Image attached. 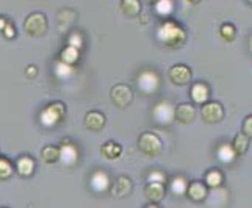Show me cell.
Here are the masks:
<instances>
[{"label":"cell","mask_w":252,"mask_h":208,"mask_svg":"<svg viewBox=\"0 0 252 208\" xmlns=\"http://www.w3.org/2000/svg\"><path fill=\"white\" fill-rule=\"evenodd\" d=\"M157 39L168 49H179L185 44L187 31L179 22L174 19H166L160 24L157 30Z\"/></svg>","instance_id":"6da1fadb"},{"label":"cell","mask_w":252,"mask_h":208,"mask_svg":"<svg viewBox=\"0 0 252 208\" xmlns=\"http://www.w3.org/2000/svg\"><path fill=\"white\" fill-rule=\"evenodd\" d=\"M138 150L146 155V157H158L163 150V143L160 136L154 132H143L140 138H138Z\"/></svg>","instance_id":"7a4b0ae2"},{"label":"cell","mask_w":252,"mask_h":208,"mask_svg":"<svg viewBox=\"0 0 252 208\" xmlns=\"http://www.w3.org/2000/svg\"><path fill=\"white\" fill-rule=\"evenodd\" d=\"M66 116V105L63 102H52L47 107L42 108L39 120L44 127H55L58 125Z\"/></svg>","instance_id":"3957f363"},{"label":"cell","mask_w":252,"mask_h":208,"mask_svg":"<svg viewBox=\"0 0 252 208\" xmlns=\"http://www.w3.org/2000/svg\"><path fill=\"white\" fill-rule=\"evenodd\" d=\"M49 29V22L46 14L42 13H32L27 16V19L24 22L25 33L32 38H42Z\"/></svg>","instance_id":"277c9868"},{"label":"cell","mask_w":252,"mask_h":208,"mask_svg":"<svg viewBox=\"0 0 252 208\" xmlns=\"http://www.w3.org/2000/svg\"><path fill=\"white\" fill-rule=\"evenodd\" d=\"M110 99L115 105L121 110L130 107V103L133 102V91L128 85L118 83L110 91Z\"/></svg>","instance_id":"5b68a950"},{"label":"cell","mask_w":252,"mask_h":208,"mask_svg":"<svg viewBox=\"0 0 252 208\" xmlns=\"http://www.w3.org/2000/svg\"><path fill=\"white\" fill-rule=\"evenodd\" d=\"M201 118L208 125L218 124L224 119V107L220 102L208 100L204 103V105H201Z\"/></svg>","instance_id":"8992f818"},{"label":"cell","mask_w":252,"mask_h":208,"mask_svg":"<svg viewBox=\"0 0 252 208\" xmlns=\"http://www.w3.org/2000/svg\"><path fill=\"white\" fill-rule=\"evenodd\" d=\"M168 79L176 86H187L193 82V71L187 64H174L168 71Z\"/></svg>","instance_id":"52a82bcc"},{"label":"cell","mask_w":252,"mask_h":208,"mask_svg":"<svg viewBox=\"0 0 252 208\" xmlns=\"http://www.w3.org/2000/svg\"><path fill=\"white\" fill-rule=\"evenodd\" d=\"M196 115H197V111L194 105H191V103H179V105L174 108V120H177V122L184 125L193 122L196 119Z\"/></svg>","instance_id":"ba28073f"},{"label":"cell","mask_w":252,"mask_h":208,"mask_svg":"<svg viewBox=\"0 0 252 208\" xmlns=\"http://www.w3.org/2000/svg\"><path fill=\"white\" fill-rule=\"evenodd\" d=\"M105 122H107L105 115L97 110L88 111L83 119V124H85L86 130H90V132H100V130L105 127Z\"/></svg>","instance_id":"9c48e42d"},{"label":"cell","mask_w":252,"mask_h":208,"mask_svg":"<svg viewBox=\"0 0 252 208\" xmlns=\"http://www.w3.org/2000/svg\"><path fill=\"white\" fill-rule=\"evenodd\" d=\"M158 85H160V80L155 72L143 71L138 75V86H140V89L144 91V94H152L154 91H157Z\"/></svg>","instance_id":"30bf717a"},{"label":"cell","mask_w":252,"mask_h":208,"mask_svg":"<svg viewBox=\"0 0 252 208\" xmlns=\"http://www.w3.org/2000/svg\"><path fill=\"white\" fill-rule=\"evenodd\" d=\"M187 196L193 202H202V201H205L207 196H208V189H207L205 181H201V180L189 181L188 188H187Z\"/></svg>","instance_id":"8fae6325"},{"label":"cell","mask_w":252,"mask_h":208,"mask_svg":"<svg viewBox=\"0 0 252 208\" xmlns=\"http://www.w3.org/2000/svg\"><path fill=\"white\" fill-rule=\"evenodd\" d=\"M154 118L158 124L168 125L171 120L174 119V108L171 107L169 102H160L157 103V107L154 108Z\"/></svg>","instance_id":"7c38bea8"},{"label":"cell","mask_w":252,"mask_h":208,"mask_svg":"<svg viewBox=\"0 0 252 208\" xmlns=\"http://www.w3.org/2000/svg\"><path fill=\"white\" fill-rule=\"evenodd\" d=\"M132 189H133L132 180H130L127 176H119L115 180V185H113V188H111V194L116 199H123V197H126L132 193Z\"/></svg>","instance_id":"4fadbf2b"},{"label":"cell","mask_w":252,"mask_h":208,"mask_svg":"<svg viewBox=\"0 0 252 208\" xmlns=\"http://www.w3.org/2000/svg\"><path fill=\"white\" fill-rule=\"evenodd\" d=\"M164 193H166V189H164V183H161V181H149L144 188V194L151 204L161 202Z\"/></svg>","instance_id":"5bb4252c"},{"label":"cell","mask_w":252,"mask_h":208,"mask_svg":"<svg viewBox=\"0 0 252 208\" xmlns=\"http://www.w3.org/2000/svg\"><path fill=\"white\" fill-rule=\"evenodd\" d=\"M189 94H191V99H193L194 103H197V105H204V103L208 102V99H210V88H208L207 83H204V82H196V83H193V86H191Z\"/></svg>","instance_id":"9a60e30c"},{"label":"cell","mask_w":252,"mask_h":208,"mask_svg":"<svg viewBox=\"0 0 252 208\" xmlns=\"http://www.w3.org/2000/svg\"><path fill=\"white\" fill-rule=\"evenodd\" d=\"M16 172L21 177H32L34 172V160L30 157V155H22L16 160Z\"/></svg>","instance_id":"2e32d148"},{"label":"cell","mask_w":252,"mask_h":208,"mask_svg":"<svg viewBox=\"0 0 252 208\" xmlns=\"http://www.w3.org/2000/svg\"><path fill=\"white\" fill-rule=\"evenodd\" d=\"M62 157H60V160L63 161V164H67V166H71V164H74L77 160H79V149L71 143V141H62Z\"/></svg>","instance_id":"e0dca14e"},{"label":"cell","mask_w":252,"mask_h":208,"mask_svg":"<svg viewBox=\"0 0 252 208\" xmlns=\"http://www.w3.org/2000/svg\"><path fill=\"white\" fill-rule=\"evenodd\" d=\"M119 10L128 19H133L141 13V2L140 0H121Z\"/></svg>","instance_id":"ac0fdd59"},{"label":"cell","mask_w":252,"mask_h":208,"mask_svg":"<svg viewBox=\"0 0 252 208\" xmlns=\"http://www.w3.org/2000/svg\"><path fill=\"white\" fill-rule=\"evenodd\" d=\"M249 144H251V138L245 132H240L233 136L232 147H233V150H235L237 157H243V155L249 150Z\"/></svg>","instance_id":"d6986e66"},{"label":"cell","mask_w":252,"mask_h":208,"mask_svg":"<svg viewBox=\"0 0 252 208\" xmlns=\"http://www.w3.org/2000/svg\"><path fill=\"white\" fill-rule=\"evenodd\" d=\"M100 153L105 160H118L123 153V146L115 141H107L100 147Z\"/></svg>","instance_id":"ffe728a7"},{"label":"cell","mask_w":252,"mask_h":208,"mask_svg":"<svg viewBox=\"0 0 252 208\" xmlns=\"http://www.w3.org/2000/svg\"><path fill=\"white\" fill-rule=\"evenodd\" d=\"M62 157V149H60L58 146H54V144H49V146H44L41 149V160L44 161L46 164H54L60 160Z\"/></svg>","instance_id":"44dd1931"},{"label":"cell","mask_w":252,"mask_h":208,"mask_svg":"<svg viewBox=\"0 0 252 208\" xmlns=\"http://www.w3.org/2000/svg\"><path fill=\"white\" fill-rule=\"evenodd\" d=\"M60 59H62L63 63L69 64V66H74L80 59V49L75 47V46L67 44L62 50V54H60Z\"/></svg>","instance_id":"7402d4cb"},{"label":"cell","mask_w":252,"mask_h":208,"mask_svg":"<svg viewBox=\"0 0 252 208\" xmlns=\"http://www.w3.org/2000/svg\"><path fill=\"white\" fill-rule=\"evenodd\" d=\"M204 181H205V185L207 186H210L213 189L216 188H220L222 185V181H224V176H222V172L220 169H208L205 172V176H204Z\"/></svg>","instance_id":"603a6c76"},{"label":"cell","mask_w":252,"mask_h":208,"mask_svg":"<svg viewBox=\"0 0 252 208\" xmlns=\"http://www.w3.org/2000/svg\"><path fill=\"white\" fill-rule=\"evenodd\" d=\"M189 181L184 177V176H176L172 177L169 181V191L176 196H182V194H187V188H188Z\"/></svg>","instance_id":"cb8c5ba5"},{"label":"cell","mask_w":252,"mask_h":208,"mask_svg":"<svg viewBox=\"0 0 252 208\" xmlns=\"http://www.w3.org/2000/svg\"><path fill=\"white\" fill-rule=\"evenodd\" d=\"M220 36L225 42H232L237 38V27L230 22H224L220 27Z\"/></svg>","instance_id":"d4e9b609"},{"label":"cell","mask_w":252,"mask_h":208,"mask_svg":"<svg viewBox=\"0 0 252 208\" xmlns=\"http://www.w3.org/2000/svg\"><path fill=\"white\" fill-rule=\"evenodd\" d=\"M14 169L16 168L13 166V163H11L10 158H8V157H0V180L10 178L13 176Z\"/></svg>","instance_id":"484cf974"},{"label":"cell","mask_w":252,"mask_h":208,"mask_svg":"<svg viewBox=\"0 0 252 208\" xmlns=\"http://www.w3.org/2000/svg\"><path fill=\"white\" fill-rule=\"evenodd\" d=\"M235 157H237V153H235V150H233L232 144H230V146L222 144V146L218 147V158H220L222 163H230Z\"/></svg>","instance_id":"4316f807"},{"label":"cell","mask_w":252,"mask_h":208,"mask_svg":"<svg viewBox=\"0 0 252 208\" xmlns=\"http://www.w3.org/2000/svg\"><path fill=\"white\" fill-rule=\"evenodd\" d=\"M241 132H245L251 140H252V115L246 116L245 120H243V125H241Z\"/></svg>","instance_id":"83f0119b"},{"label":"cell","mask_w":252,"mask_h":208,"mask_svg":"<svg viewBox=\"0 0 252 208\" xmlns=\"http://www.w3.org/2000/svg\"><path fill=\"white\" fill-rule=\"evenodd\" d=\"M147 180L149 181H161V183H164V181H166V176L160 171H152L149 174V177H147Z\"/></svg>","instance_id":"f1b7e54d"},{"label":"cell","mask_w":252,"mask_h":208,"mask_svg":"<svg viewBox=\"0 0 252 208\" xmlns=\"http://www.w3.org/2000/svg\"><path fill=\"white\" fill-rule=\"evenodd\" d=\"M2 33H3V36H5L6 39H13V38L16 36V29H14V25H13L11 22H8V24H6V27L2 30Z\"/></svg>","instance_id":"f546056e"},{"label":"cell","mask_w":252,"mask_h":208,"mask_svg":"<svg viewBox=\"0 0 252 208\" xmlns=\"http://www.w3.org/2000/svg\"><path fill=\"white\" fill-rule=\"evenodd\" d=\"M25 75H27V79H30V80L36 79V75H38V67L34 66V64H30L27 69H25Z\"/></svg>","instance_id":"4dcf8cb0"},{"label":"cell","mask_w":252,"mask_h":208,"mask_svg":"<svg viewBox=\"0 0 252 208\" xmlns=\"http://www.w3.org/2000/svg\"><path fill=\"white\" fill-rule=\"evenodd\" d=\"M69 44H71V46H75V47H82V39H80V36H79V34H77V33H72L71 34V38H69Z\"/></svg>","instance_id":"1f68e13d"},{"label":"cell","mask_w":252,"mask_h":208,"mask_svg":"<svg viewBox=\"0 0 252 208\" xmlns=\"http://www.w3.org/2000/svg\"><path fill=\"white\" fill-rule=\"evenodd\" d=\"M8 22H10V21H8L6 17L0 16V31H2V30H3V29L6 27V24H8Z\"/></svg>","instance_id":"d6a6232c"},{"label":"cell","mask_w":252,"mask_h":208,"mask_svg":"<svg viewBox=\"0 0 252 208\" xmlns=\"http://www.w3.org/2000/svg\"><path fill=\"white\" fill-rule=\"evenodd\" d=\"M144 2H146L147 5H151V6H155V5H157V3L160 2V0H144Z\"/></svg>","instance_id":"836d02e7"},{"label":"cell","mask_w":252,"mask_h":208,"mask_svg":"<svg viewBox=\"0 0 252 208\" xmlns=\"http://www.w3.org/2000/svg\"><path fill=\"white\" fill-rule=\"evenodd\" d=\"M188 2H189L191 5H199V3L202 2V0H188Z\"/></svg>","instance_id":"e575fe53"},{"label":"cell","mask_w":252,"mask_h":208,"mask_svg":"<svg viewBox=\"0 0 252 208\" xmlns=\"http://www.w3.org/2000/svg\"><path fill=\"white\" fill-rule=\"evenodd\" d=\"M249 2H252V0H249Z\"/></svg>","instance_id":"d590c367"}]
</instances>
